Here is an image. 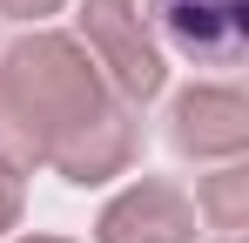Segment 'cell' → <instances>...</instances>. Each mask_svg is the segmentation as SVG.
<instances>
[{
	"label": "cell",
	"mask_w": 249,
	"mask_h": 243,
	"mask_svg": "<svg viewBox=\"0 0 249 243\" xmlns=\"http://www.w3.org/2000/svg\"><path fill=\"white\" fill-rule=\"evenodd\" d=\"M135 149H142V108H128L122 95H115L88 128H74L47 156V169L61 182H74V189H101V182H115V176L135 169Z\"/></svg>",
	"instance_id": "6"
},
{
	"label": "cell",
	"mask_w": 249,
	"mask_h": 243,
	"mask_svg": "<svg viewBox=\"0 0 249 243\" xmlns=\"http://www.w3.org/2000/svg\"><path fill=\"white\" fill-rule=\"evenodd\" d=\"M7 243H74V237H7Z\"/></svg>",
	"instance_id": "10"
},
{
	"label": "cell",
	"mask_w": 249,
	"mask_h": 243,
	"mask_svg": "<svg viewBox=\"0 0 249 243\" xmlns=\"http://www.w3.org/2000/svg\"><path fill=\"white\" fill-rule=\"evenodd\" d=\"M168 149L182 162H243V149H249V95L236 81H189L168 101Z\"/></svg>",
	"instance_id": "3"
},
{
	"label": "cell",
	"mask_w": 249,
	"mask_h": 243,
	"mask_svg": "<svg viewBox=\"0 0 249 243\" xmlns=\"http://www.w3.org/2000/svg\"><path fill=\"white\" fill-rule=\"evenodd\" d=\"M68 0H0V20H20V27H47V14H61Z\"/></svg>",
	"instance_id": "8"
},
{
	"label": "cell",
	"mask_w": 249,
	"mask_h": 243,
	"mask_svg": "<svg viewBox=\"0 0 249 243\" xmlns=\"http://www.w3.org/2000/svg\"><path fill=\"white\" fill-rule=\"evenodd\" d=\"M189 202H196V216L215 237H243V223H249V169L243 162H222L215 176H202V189Z\"/></svg>",
	"instance_id": "7"
},
{
	"label": "cell",
	"mask_w": 249,
	"mask_h": 243,
	"mask_svg": "<svg viewBox=\"0 0 249 243\" xmlns=\"http://www.w3.org/2000/svg\"><path fill=\"white\" fill-rule=\"evenodd\" d=\"M94 243H202V216L182 182L168 176H135L94 216Z\"/></svg>",
	"instance_id": "4"
},
{
	"label": "cell",
	"mask_w": 249,
	"mask_h": 243,
	"mask_svg": "<svg viewBox=\"0 0 249 243\" xmlns=\"http://www.w3.org/2000/svg\"><path fill=\"white\" fill-rule=\"evenodd\" d=\"M74 20H81L74 40L88 47V61L101 68V81L128 108H148L168 88V54L148 27V14H142V0H81Z\"/></svg>",
	"instance_id": "2"
},
{
	"label": "cell",
	"mask_w": 249,
	"mask_h": 243,
	"mask_svg": "<svg viewBox=\"0 0 249 243\" xmlns=\"http://www.w3.org/2000/svg\"><path fill=\"white\" fill-rule=\"evenodd\" d=\"M148 27L196 68H236L249 47V0H148Z\"/></svg>",
	"instance_id": "5"
},
{
	"label": "cell",
	"mask_w": 249,
	"mask_h": 243,
	"mask_svg": "<svg viewBox=\"0 0 249 243\" xmlns=\"http://www.w3.org/2000/svg\"><path fill=\"white\" fill-rule=\"evenodd\" d=\"M20 176H7V169H0V243L14 237V230H20Z\"/></svg>",
	"instance_id": "9"
},
{
	"label": "cell",
	"mask_w": 249,
	"mask_h": 243,
	"mask_svg": "<svg viewBox=\"0 0 249 243\" xmlns=\"http://www.w3.org/2000/svg\"><path fill=\"white\" fill-rule=\"evenodd\" d=\"M215 243H243V237H215Z\"/></svg>",
	"instance_id": "11"
},
{
	"label": "cell",
	"mask_w": 249,
	"mask_h": 243,
	"mask_svg": "<svg viewBox=\"0 0 249 243\" xmlns=\"http://www.w3.org/2000/svg\"><path fill=\"white\" fill-rule=\"evenodd\" d=\"M0 101L41 142V169H47V156H54L74 128H88V122L115 101V88L101 81V68L88 61V47L74 34L27 27L20 40L0 47Z\"/></svg>",
	"instance_id": "1"
}]
</instances>
